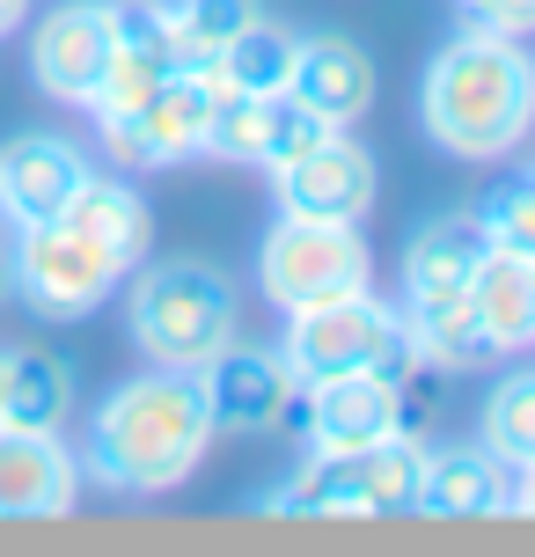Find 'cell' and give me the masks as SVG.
<instances>
[{"label": "cell", "instance_id": "8992f818", "mask_svg": "<svg viewBox=\"0 0 535 557\" xmlns=\"http://www.w3.org/2000/svg\"><path fill=\"white\" fill-rule=\"evenodd\" d=\"M15 301L29 315H45V323H74L88 308H103L133 278V264L111 250V243H96L88 227H74L66 213L52 221H29L15 227Z\"/></svg>", "mask_w": 535, "mask_h": 557}, {"label": "cell", "instance_id": "603a6c76", "mask_svg": "<svg viewBox=\"0 0 535 557\" xmlns=\"http://www.w3.org/2000/svg\"><path fill=\"white\" fill-rule=\"evenodd\" d=\"M264 8L257 0H176L170 8V52L176 66H198V74H213V59L235 29H250Z\"/></svg>", "mask_w": 535, "mask_h": 557}, {"label": "cell", "instance_id": "44dd1931", "mask_svg": "<svg viewBox=\"0 0 535 557\" xmlns=\"http://www.w3.org/2000/svg\"><path fill=\"white\" fill-rule=\"evenodd\" d=\"M294 52H301V37L257 15L250 29H235V37L221 45V59H213V82L235 88V96H279V88L294 82Z\"/></svg>", "mask_w": 535, "mask_h": 557}, {"label": "cell", "instance_id": "1f68e13d", "mask_svg": "<svg viewBox=\"0 0 535 557\" xmlns=\"http://www.w3.org/2000/svg\"><path fill=\"white\" fill-rule=\"evenodd\" d=\"M15 301V257H8V243H0V308Z\"/></svg>", "mask_w": 535, "mask_h": 557}, {"label": "cell", "instance_id": "9a60e30c", "mask_svg": "<svg viewBox=\"0 0 535 557\" xmlns=\"http://www.w3.org/2000/svg\"><path fill=\"white\" fill-rule=\"evenodd\" d=\"M374 88H382V74H374L366 45H352L345 29H315V37H301L286 96H301L323 125H338V133H345V125L374 103Z\"/></svg>", "mask_w": 535, "mask_h": 557}, {"label": "cell", "instance_id": "f546056e", "mask_svg": "<svg viewBox=\"0 0 535 557\" xmlns=\"http://www.w3.org/2000/svg\"><path fill=\"white\" fill-rule=\"evenodd\" d=\"M462 15L507 37H535V0H462Z\"/></svg>", "mask_w": 535, "mask_h": 557}, {"label": "cell", "instance_id": "83f0119b", "mask_svg": "<svg viewBox=\"0 0 535 557\" xmlns=\"http://www.w3.org/2000/svg\"><path fill=\"white\" fill-rule=\"evenodd\" d=\"M257 147H264V96H235L221 88V111H213V133H206V154H221V162H257Z\"/></svg>", "mask_w": 535, "mask_h": 557}, {"label": "cell", "instance_id": "5b68a950", "mask_svg": "<svg viewBox=\"0 0 535 557\" xmlns=\"http://www.w3.org/2000/svg\"><path fill=\"white\" fill-rule=\"evenodd\" d=\"M279 352L301 389L309 382H338V374H382L396 389H411V374L425 367L411 331H403V315L374 301V286L345 294V301H323V308H294Z\"/></svg>", "mask_w": 535, "mask_h": 557}, {"label": "cell", "instance_id": "8fae6325", "mask_svg": "<svg viewBox=\"0 0 535 557\" xmlns=\"http://www.w3.org/2000/svg\"><path fill=\"white\" fill-rule=\"evenodd\" d=\"M82 455L37 433V425H0V521H59L82 499Z\"/></svg>", "mask_w": 535, "mask_h": 557}, {"label": "cell", "instance_id": "4316f807", "mask_svg": "<svg viewBox=\"0 0 535 557\" xmlns=\"http://www.w3.org/2000/svg\"><path fill=\"white\" fill-rule=\"evenodd\" d=\"M323 133H338V125H323V117L301 103V96H264V147H257V169H286L294 154H309Z\"/></svg>", "mask_w": 535, "mask_h": 557}, {"label": "cell", "instance_id": "484cf974", "mask_svg": "<svg viewBox=\"0 0 535 557\" xmlns=\"http://www.w3.org/2000/svg\"><path fill=\"white\" fill-rule=\"evenodd\" d=\"M176 66L170 59L140 52V45H111V59H103V82H96V96H88V111H140L154 88L170 82Z\"/></svg>", "mask_w": 535, "mask_h": 557}, {"label": "cell", "instance_id": "9c48e42d", "mask_svg": "<svg viewBox=\"0 0 535 557\" xmlns=\"http://www.w3.org/2000/svg\"><path fill=\"white\" fill-rule=\"evenodd\" d=\"M198 389H206V411H213V433H279L286 396L301 389L294 367H286L279 345H242L227 337L213 360L198 367Z\"/></svg>", "mask_w": 535, "mask_h": 557}, {"label": "cell", "instance_id": "52a82bcc", "mask_svg": "<svg viewBox=\"0 0 535 557\" xmlns=\"http://www.w3.org/2000/svg\"><path fill=\"white\" fill-rule=\"evenodd\" d=\"M374 278V257H366L360 221H301V213H279L264 250H257V286L272 308H323L345 301V294H366Z\"/></svg>", "mask_w": 535, "mask_h": 557}, {"label": "cell", "instance_id": "cb8c5ba5", "mask_svg": "<svg viewBox=\"0 0 535 557\" xmlns=\"http://www.w3.org/2000/svg\"><path fill=\"white\" fill-rule=\"evenodd\" d=\"M484 447H492L507 470L535 462V367L507 374L499 389L484 396Z\"/></svg>", "mask_w": 535, "mask_h": 557}, {"label": "cell", "instance_id": "ba28073f", "mask_svg": "<svg viewBox=\"0 0 535 557\" xmlns=\"http://www.w3.org/2000/svg\"><path fill=\"white\" fill-rule=\"evenodd\" d=\"M213 111H221V82H213V74H198V66H176V74L147 96L140 111H96V125H103L111 162L176 169V162H191V154H206Z\"/></svg>", "mask_w": 535, "mask_h": 557}, {"label": "cell", "instance_id": "6da1fadb", "mask_svg": "<svg viewBox=\"0 0 535 557\" xmlns=\"http://www.w3.org/2000/svg\"><path fill=\"white\" fill-rule=\"evenodd\" d=\"M206 447H213V411H206L198 374L147 367L96 404L82 441V476L117 499H162L176 484H191Z\"/></svg>", "mask_w": 535, "mask_h": 557}, {"label": "cell", "instance_id": "e0dca14e", "mask_svg": "<svg viewBox=\"0 0 535 557\" xmlns=\"http://www.w3.org/2000/svg\"><path fill=\"white\" fill-rule=\"evenodd\" d=\"M484 221L477 213H448V221H425L403 250V308H425V301H455L470 294V278L484 264Z\"/></svg>", "mask_w": 535, "mask_h": 557}, {"label": "cell", "instance_id": "ffe728a7", "mask_svg": "<svg viewBox=\"0 0 535 557\" xmlns=\"http://www.w3.org/2000/svg\"><path fill=\"white\" fill-rule=\"evenodd\" d=\"M59 213H66L74 227H88L96 243H111L125 264H140V257L154 250V213H147V198L133 191L125 176H96V169H88Z\"/></svg>", "mask_w": 535, "mask_h": 557}, {"label": "cell", "instance_id": "ac0fdd59", "mask_svg": "<svg viewBox=\"0 0 535 557\" xmlns=\"http://www.w3.org/2000/svg\"><path fill=\"white\" fill-rule=\"evenodd\" d=\"M74 411V367L37 345H0V425L59 433Z\"/></svg>", "mask_w": 535, "mask_h": 557}, {"label": "cell", "instance_id": "d6a6232c", "mask_svg": "<svg viewBox=\"0 0 535 557\" xmlns=\"http://www.w3.org/2000/svg\"><path fill=\"white\" fill-rule=\"evenodd\" d=\"M23 8H29V0H0V37H8V29L23 23Z\"/></svg>", "mask_w": 535, "mask_h": 557}, {"label": "cell", "instance_id": "2e32d148", "mask_svg": "<svg viewBox=\"0 0 535 557\" xmlns=\"http://www.w3.org/2000/svg\"><path fill=\"white\" fill-rule=\"evenodd\" d=\"M507 492H513V470L492 447H433L419 462V499H411V513L484 521V513H507Z\"/></svg>", "mask_w": 535, "mask_h": 557}, {"label": "cell", "instance_id": "d6986e66", "mask_svg": "<svg viewBox=\"0 0 535 557\" xmlns=\"http://www.w3.org/2000/svg\"><path fill=\"white\" fill-rule=\"evenodd\" d=\"M470 308H477L492 352H521V345H535V257L484 250L477 278H470Z\"/></svg>", "mask_w": 535, "mask_h": 557}, {"label": "cell", "instance_id": "5bb4252c", "mask_svg": "<svg viewBox=\"0 0 535 557\" xmlns=\"http://www.w3.org/2000/svg\"><path fill=\"white\" fill-rule=\"evenodd\" d=\"M88 176V154L66 133H15L0 147V221H52Z\"/></svg>", "mask_w": 535, "mask_h": 557}, {"label": "cell", "instance_id": "7402d4cb", "mask_svg": "<svg viewBox=\"0 0 535 557\" xmlns=\"http://www.w3.org/2000/svg\"><path fill=\"white\" fill-rule=\"evenodd\" d=\"M403 331H411V345H419L425 367L470 374V367L492 360V337H484L470 294H455V301H425V308H403Z\"/></svg>", "mask_w": 535, "mask_h": 557}, {"label": "cell", "instance_id": "3957f363", "mask_svg": "<svg viewBox=\"0 0 535 557\" xmlns=\"http://www.w3.org/2000/svg\"><path fill=\"white\" fill-rule=\"evenodd\" d=\"M235 286L221 264H198V257H170V264H133V301H125V337L140 345L154 367H198L235 337Z\"/></svg>", "mask_w": 535, "mask_h": 557}, {"label": "cell", "instance_id": "4dcf8cb0", "mask_svg": "<svg viewBox=\"0 0 535 557\" xmlns=\"http://www.w3.org/2000/svg\"><path fill=\"white\" fill-rule=\"evenodd\" d=\"M507 513H528V521H535V462H521V470H513V492H507Z\"/></svg>", "mask_w": 535, "mask_h": 557}, {"label": "cell", "instance_id": "d4e9b609", "mask_svg": "<svg viewBox=\"0 0 535 557\" xmlns=\"http://www.w3.org/2000/svg\"><path fill=\"white\" fill-rule=\"evenodd\" d=\"M484 243L513 257H535V169H513L484 191Z\"/></svg>", "mask_w": 535, "mask_h": 557}, {"label": "cell", "instance_id": "277c9868", "mask_svg": "<svg viewBox=\"0 0 535 557\" xmlns=\"http://www.w3.org/2000/svg\"><path fill=\"white\" fill-rule=\"evenodd\" d=\"M419 462L425 447L411 433H389L360 455H315L309 447V462L286 470L257 499V513H272V521H301V513H315V521H396L419 499Z\"/></svg>", "mask_w": 535, "mask_h": 557}, {"label": "cell", "instance_id": "30bf717a", "mask_svg": "<svg viewBox=\"0 0 535 557\" xmlns=\"http://www.w3.org/2000/svg\"><path fill=\"white\" fill-rule=\"evenodd\" d=\"M117 29H111V0H59L45 23L29 29V82L45 88L52 103H82L103 82Z\"/></svg>", "mask_w": 535, "mask_h": 557}, {"label": "cell", "instance_id": "7a4b0ae2", "mask_svg": "<svg viewBox=\"0 0 535 557\" xmlns=\"http://www.w3.org/2000/svg\"><path fill=\"white\" fill-rule=\"evenodd\" d=\"M419 125L455 162H507L535 133V59L521 37L470 23L419 82Z\"/></svg>", "mask_w": 535, "mask_h": 557}, {"label": "cell", "instance_id": "7c38bea8", "mask_svg": "<svg viewBox=\"0 0 535 557\" xmlns=\"http://www.w3.org/2000/svg\"><path fill=\"white\" fill-rule=\"evenodd\" d=\"M272 184H279V213H301V221H366V206H374V154L345 133H323L309 154L272 169Z\"/></svg>", "mask_w": 535, "mask_h": 557}, {"label": "cell", "instance_id": "f1b7e54d", "mask_svg": "<svg viewBox=\"0 0 535 557\" xmlns=\"http://www.w3.org/2000/svg\"><path fill=\"white\" fill-rule=\"evenodd\" d=\"M111 29H117V45H140V52H154V59H170V66H176V52H170V8H162V0H111Z\"/></svg>", "mask_w": 535, "mask_h": 557}, {"label": "cell", "instance_id": "4fadbf2b", "mask_svg": "<svg viewBox=\"0 0 535 557\" xmlns=\"http://www.w3.org/2000/svg\"><path fill=\"white\" fill-rule=\"evenodd\" d=\"M389 433H403V389L382 374H338L301 389V441L315 455H360Z\"/></svg>", "mask_w": 535, "mask_h": 557}]
</instances>
